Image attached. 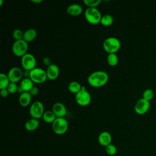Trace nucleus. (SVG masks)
Returning <instances> with one entry per match:
<instances>
[{"label": "nucleus", "instance_id": "1", "mask_svg": "<svg viewBox=\"0 0 156 156\" xmlns=\"http://www.w3.org/2000/svg\"><path fill=\"white\" fill-rule=\"evenodd\" d=\"M88 83L94 87H100L105 85L108 80V74L104 71H96L91 73L87 79Z\"/></svg>", "mask_w": 156, "mask_h": 156}, {"label": "nucleus", "instance_id": "2", "mask_svg": "<svg viewBox=\"0 0 156 156\" xmlns=\"http://www.w3.org/2000/svg\"><path fill=\"white\" fill-rule=\"evenodd\" d=\"M102 15L96 7H88L85 10V17L87 21L92 24L100 23Z\"/></svg>", "mask_w": 156, "mask_h": 156}, {"label": "nucleus", "instance_id": "3", "mask_svg": "<svg viewBox=\"0 0 156 156\" xmlns=\"http://www.w3.org/2000/svg\"><path fill=\"white\" fill-rule=\"evenodd\" d=\"M102 45L104 50L108 54L115 53L121 47V42L118 38L114 37H110L107 38L104 41Z\"/></svg>", "mask_w": 156, "mask_h": 156}, {"label": "nucleus", "instance_id": "4", "mask_svg": "<svg viewBox=\"0 0 156 156\" xmlns=\"http://www.w3.org/2000/svg\"><path fill=\"white\" fill-rule=\"evenodd\" d=\"M52 129L57 135H63L68 129V122L64 118H57L52 123Z\"/></svg>", "mask_w": 156, "mask_h": 156}, {"label": "nucleus", "instance_id": "5", "mask_svg": "<svg viewBox=\"0 0 156 156\" xmlns=\"http://www.w3.org/2000/svg\"><path fill=\"white\" fill-rule=\"evenodd\" d=\"M28 44L23 39L15 40L12 45L13 54L17 57H23L27 53Z\"/></svg>", "mask_w": 156, "mask_h": 156}, {"label": "nucleus", "instance_id": "6", "mask_svg": "<svg viewBox=\"0 0 156 156\" xmlns=\"http://www.w3.org/2000/svg\"><path fill=\"white\" fill-rule=\"evenodd\" d=\"M34 83H41L48 79L46 72L43 68L35 67L30 71V77Z\"/></svg>", "mask_w": 156, "mask_h": 156}, {"label": "nucleus", "instance_id": "7", "mask_svg": "<svg viewBox=\"0 0 156 156\" xmlns=\"http://www.w3.org/2000/svg\"><path fill=\"white\" fill-rule=\"evenodd\" d=\"M76 102L81 106H86L91 102V95L85 87H82L81 90L76 94Z\"/></svg>", "mask_w": 156, "mask_h": 156}, {"label": "nucleus", "instance_id": "8", "mask_svg": "<svg viewBox=\"0 0 156 156\" xmlns=\"http://www.w3.org/2000/svg\"><path fill=\"white\" fill-rule=\"evenodd\" d=\"M44 112V105L41 102L38 101L34 102L29 108L30 115L33 118L38 119L42 118Z\"/></svg>", "mask_w": 156, "mask_h": 156}, {"label": "nucleus", "instance_id": "9", "mask_svg": "<svg viewBox=\"0 0 156 156\" xmlns=\"http://www.w3.org/2000/svg\"><path fill=\"white\" fill-rule=\"evenodd\" d=\"M21 62L24 69L30 71L36 67V58L33 54L29 52L21 57Z\"/></svg>", "mask_w": 156, "mask_h": 156}, {"label": "nucleus", "instance_id": "10", "mask_svg": "<svg viewBox=\"0 0 156 156\" xmlns=\"http://www.w3.org/2000/svg\"><path fill=\"white\" fill-rule=\"evenodd\" d=\"M150 105L151 104L149 101L141 98L136 102L134 106V110L137 114L143 115L149 110Z\"/></svg>", "mask_w": 156, "mask_h": 156}, {"label": "nucleus", "instance_id": "11", "mask_svg": "<svg viewBox=\"0 0 156 156\" xmlns=\"http://www.w3.org/2000/svg\"><path fill=\"white\" fill-rule=\"evenodd\" d=\"M7 76L10 82H17L20 81L23 76V71L19 67H13L9 69Z\"/></svg>", "mask_w": 156, "mask_h": 156}, {"label": "nucleus", "instance_id": "12", "mask_svg": "<svg viewBox=\"0 0 156 156\" xmlns=\"http://www.w3.org/2000/svg\"><path fill=\"white\" fill-rule=\"evenodd\" d=\"M52 111L54 113L57 118H63L67 113V110L65 105L60 102H57L54 104L52 105Z\"/></svg>", "mask_w": 156, "mask_h": 156}, {"label": "nucleus", "instance_id": "13", "mask_svg": "<svg viewBox=\"0 0 156 156\" xmlns=\"http://www.w3.org/2000/svg\"><path fill=\"white\" fill-rule=\"evenodd\" d=\"M46 72L48 79L50 80H55L58 77L59 75L60 69L57 65L52 63L47 67Z\"/></svg>", "mask_w": 156, "mask_h": 156}, {"label": "nucleus", "instance_id": "14", "mask_svg": "<svg viewBox=\"0 0 156 156\" xmlns=\"http://www.w3.org/2000/svg\"><path fill=\"white\" fill-rule=\"evenodd\" d=\"M98 142L100 145L106 147L112 144V137L111 134L107 131L102 132L98 136Z\"/></svg>", "mask_w": 156, "mask_h": 156}, {"label": "nucleus", "instance_id": "15", "mask_svg": "<svg viewBox=\"0 0 156 156\" xmlns=\"http://www.w3.org/2000/svg\"><path fill=\"white\" fill-rule=\"evenodd\" d=\"M83 9L81 5L77 3H73L69 5L66 9L67 13L71 16H78L82 13Z\"/></svg>", "mask_w": 156, "mask_h": 156}, {"label": "nucleus", "instance_id": "16", "mask_svg": "<svg viewBox=\"0 0 156 156\" xmlns=\"http://www.w3.org/2000/svg\"><path fill=\"white\" fill-rule=\"evenodd\" d=\"M32 100V95L28 91H24L19 96V103L23 107H26L30 103Z\"/></svg>", "mask_w": 156, "mask_h": 156}, {"label": "nucleus", "instance_id": "17", "mask_svg": "<svg viewBox=\"0 0 156 156\" xmlns=\"http://www.w3.org/2000/svg\"><path fill=\"white\" fill-rule=\"evenodd\" d=\"M40 125V122L39 120L38 119H35V118H30L29 119H28L25 124H24V127L25 129L27 130V131H34L35 130H36L38 127Z\"/></svg>", "mask_w": 156, "mask_h": 156}, {"label": "nucleus", "instance_id": "18", "mask_svg": "<svg viewBox=\"0 0 156 156\" xmlns=\"http://www.w3.org/2000/svg\"><path fill=\"white\" fill-rule=\"evenodd\" d=\"M37 35V32L36 29L34 28H30L26 30L24 32L23 35V40H25L26 42H30L35 40Z\"/></svg>", "mask_w": 156, "mask_h": 156}, {"label": "nucleus", "instance_id": "19", "mask_svg": "<svg viewBox=\"0 0 156 156\" xmlns=\"http://www.w3.org/2000/svg\"><path fill=\"white\" fill-rule=\"evenodd\" d=\"M21 87L23 88L24 91H29L34 86V82L30 78H23L20 82Z\"/></svg>", "mask_w": 156, "mask_h": 156}, {"label": "nucleus", "instance_id": "20", "mask_svg": "<svg viewBox=\"0 0 156 156\" xmlns=\"http://www.w3.org/2000/svg\"><path fill=\"white\" fill-rule=\"evenodd\" d=\"M42 118L45 122L52 124L57 118V117L52 110H47L44 112Z\"/></svg>", "mask_w": 156, "mask_h": 156}, {"label": "nucleus", "instance_id": "21", "mask_svg": "<svg viewBox=\"0 0 156 156\" xmlns=\"http://www.w3.org/2000/svg\"><path fill=\"white\" fill-rule=\"evenodd\" d=\"M10 83V81L7 74L1 73L0 74V89L7 88Z\"/></svg>", "mask_w": 156, "mask_h": 156}, {"label": "nucleus", "instance_id": "22", "mask_svg": "<svg viewBox=\"0 0 156 156\" xmlns=\"http://www.w3.org/2000/svg\"><path fill=\"white\" fill-rule=\"evenodd\" d=\"M82 87V86H81L78 82L72 81L69 83L68 86V88L70 92L76 94L81 90Z\"/></svg>", "mask_w": 156, "mask_h": 156}, {"label": "nucleus", "instance_id": "23", "mask_svg": "<svg viewBox=\"0 0 156 156\" xmlns=\"http://www.w3.org/2000/svg\"><path fill=\"white\" fill-rule=\"evenodd\" d=\"M113 22V17L110 14H105L102 16L100 23L104 26H109Z\"/></svg>", "mask_w": 156, "mask_h": 156}, {"label": "nucleus", "instance_id": "24", "mask_svg": "<svg viewBox=\"0 0 156 156\" xmlns=\"http://www.w3.org/2000/svg\"><path fill=\"white\" fill-rule=\"evenodd\" d=\"M107 62L110 66H116L118 63V57L115 53H110L107 55Z\"/></svg>", "mask_w": 156, "mask_h": 156}, {"label": "nucleus", "instance_id": "25", "mask_svg": "<svg viewBox=\"0 0 156 156\" xmlns=\"http://www.w3.org/2000/svg\"><path fill=\"white\" fill-rule=\"evenodd\" d=\"M154 91L151 88H146L143 92V98L149 101L152 99V98L154 97Z\"/></svg>", "mask_w": 156, "mask_h": 156}, {"label": "nucleus", "instance_id": "26", "mask_svg": "<svg viewBox=\"0 0 156 156\" xmlns=\"http://www.w3.org/2000/svg\"><path fill=\"white\" fill-rule=\"evenodd\" d=\"M105 152L108 155H109L110 156H113L116 154L117 148L115 146V145H114L112 143L105 147Z\"/></svg>", "mask_w": 156, "mask_h": 156}, {"label": "nucleus", "instance_id": "27", "mask_svg": "<svg viewBox=\"0 0 156 156\" xmlns=\"http://www.w3.org/2000/svg\"><path fill=\"white\" fill-rule=\"evenodd\" d=\"M24 32L20 29H16L13 31L12 36L15 40H20L23 39Z\"/></svg>", "mask_w": 156, "mask_h": 156}, {"label": "nucleus", "instance_id": "28", "mask_svg": "<svg viewBox=\"0 0 156 156\" xmlns=\"http://www.w3.org/2000/svg\"><path fill=\"white\" fill-rule=\"evenodd\" d=\"M101 2V0H83L84 4L88 7H96Z\"/></svg>", "mask_w": 156, "mask_h": 156}, {"label": "nucleus", "instance_id": "29", "mask_svg": "<svg viewBox=\"0 0 156 156\" xmlns=\"http://www.w3.org/2000/svg\"><path fill=\"white\" fill-rule=\"evenodd\" d=\"M18 85L15 82H10L9 85H8L7 89L8 90L9 93L10 94H14L17 91V88H18Z\"/></svg>", "mask_w": 156, "mask_h": 156}, {"label": "nucleus", "instance_id": "30", "mask_svg": "<svg viewBox=\"0 0 156 156\" xmlns=\"http://www.w3.org/2000/svg\"><path fill=\"white\" fill-rule=\"evenodd\" d=\"M29 92L30 93V94L32 96H35V95H37V94L38 93V92H39V89H38V88L37 87L34 86V87L32 88V89H31Z\"/></svg>", "mask_w": 156, "mask_h": 156}, {"label": "nucleus", "instance_id": "31", "mask_svg": "<svg viewBox=\"0 0 156 156\" xmlns=\"http://www.w3.org/2000/svg\"><path fill=\"white\" fill-rule=\"evenodd\" d=\"M43 64H44L47 66H49L50 65L52 64L51 59L49 57H44L43 58Z\"/></svg>", "mask_w": 156, "mask_h": 156}, {"label": "nucleus", "instance_id": "32", "mask_svg": "<svg viewBox=\"0 0 156 156\" xmlns=\"http://www.w3.org/2000/svg\"><path fill=\"white\" fill-rule=\"evenodd\" d=\"M9 94V92L8 91V90L7 88H4V89H1V94L3 98H6L8 96Z\"/></svg>", "mask_w": 156, "mask_h": 156}, {"label": "nucleus", "instance_id": "33", "mask_svg": "<svg viewBox=\"0 0 156 156\" xmlns=\"http://www.w3.org/2000/svg\"><path fill=\"white\" fill-rule=\"evenodd\" d=\"M30 71L29 70L24 69L23 71V76L24 78H29L30 77Z\"/></svg>", "mask_w": 156, "mask_h": 156}, {"label": "nucleus", "instance_id": "34", "mask_svg": "<svg viewBox=\"0 0 156 156\" xmlns=\"http://www.w3.org/2000/svg\"><path fill=\"white\" fill-rule=\"evenodd\" d=\"M18 93H19L20 94H21V93H23V92H24V90H23V88L21 87V85H20L18 87V88H17V91H16Z\"/></svg>", "mask_w": 156, "mask_h": 156}, {"label": "nucleus", "instance_id": "35", "mask_svg": "<svg viewBox=\"0 0 156 156\" xmlns=\"http://www.w3.org/2000/svg\"><path fill=\"white\" fill-rule=\"evenodd\" d=\"M30 1L34 3H40L43 1L42 0H30Z\"/></svg>", "mask_w": 156, "mask_h": 156}, {"label": "nucleus", "instance_id": "36", "mask_svg": "<svg viewBox=\"0 0 156 156\" xmlns=\"http://www.w3.org/2000/svg\"><path fill=\"white\" fill-rule=\"evenodd\" d=\"M2 3H3V1L2 0H0V6L2 5Z\"/></svg>", "mask_w": 156, "mask_h": 156}]
</instances>
